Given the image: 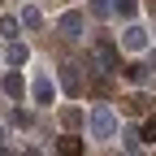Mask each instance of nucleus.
Masks as SVG:
<instances>
[{
    "instance_id": "1",
    "label": "nucleus",
    "mask_w": 156,
    "mask_h": 156,
    "mask_svg": "<svg viewBox=\"0 0 156 156\" xmlns=\"http://www.w3.org/2000/svg\"><path fill=\"white\" fill-rule=\"evenodd\" d=\"M87 126H91V139H113L117 134V117H113L108 104H95L91 117H87Z\"/></svg>"
},
{
    "instance_id": "2",
    "label": "nucleus",
    "mask_w": 156,
    "mask_h": 156,
    "mask_svg": "<svg viewBox=\"0 0 156 156\" xmlns=\"http://www.w3.org/2000/svg\"><path fill=\"white\" fill-rule=\"evenodd\" d=\"M95 61H100V69H122V61H117V44L113 39H95Z\"/></svg>"
},
{
    "instance_id": "3",
    "label": "nucleus",
    "mask_w": 156,
    "mask_h": 156,
    "mask_svg": "<svg viewBox=\"0 0 156 156\" xmlns=\"http://www.w3.org/2000/svg\"><path fill=\"white\" fill-rule=\"evenodd\" d=\"M56 30H61V39H78V35H83V13H78V9L61 13V22H56Z\"/></svg>"
},
{
    "instance_id": "4",
    "label": "nucleus",
    "mask_w": 156,
    "mask_h": 156,
    "mask_svg": "<svg viewBox=\"0 0 156 156\" xmlns=\"http://www.w3.org/2000/svg\"><path fill=\"white\" fill-rule=\"evenodd\" d=\"M122 48H126V52H143V48H147V30H143V26H126V30H122Z\"/></svg>"
},
{
    "instance_id": "5",
    "label": "nucleus",
    "mask_w": 156,
    "mask_h": 156,
    "mask_svg": "<svg viewBox=\"0 0 156 156\" xmlns=\"http://www.w3.org/2000/svg\"><path fill=\"white\" fill-rule=\"evenodd\" d=\"M56 100V83H52V74H39L35 78V104H52Z\"/></svg>"
},
{
    "instance_id": "6",
    "label": "nucleus",
    "mask_w": 156,
    "mask_h": 156,
    "mask_svg": "<svg viewBox=\"0 0 156 156\" xmlns=\"http://www.w3.org/2000/svg\"><path fill=\"white\" fill-rule=\"evenodd\" d=\"M0 91L9 95V100H22V95H26V83H22V74H5V78H0Z\"/></svg>"
},
{
    "instance_id": "7",
    "label": "nucleus",
    "mask_w": 156,
    "mask_h": 156,
    "mask_svg": "<svg viewBox=\"0 0 156 156\" xmlns=\"http://www.w3.org/2000/svg\"><path fill=\"white\" fill-rule=\"evenodd\" d=\"M5 61H9L13 69H17V65H26V61H30V48H26V44H17V39H13V44H9V52H5Z\"/></svg>"
},
{
    "instance_id": "8",
    "label": "nucleus",
    "mask_w": 156,
    "mask_h": 156,
    "mask_svg": "<svg viewBox=\"0 0 156 156\" xmlns=\"http://www.w3.org/2000/svg\"><path fill=\"white\" fill-rule=\"evenodd\" d=\"M147 104H152L147 95H126V100H122V108H126L130 117H143V113H147Z\"/></svg>"
},
{
    "instance_id": "9",
    "label": "nucleus",
    "mask_w": 156,
    "mask_h": 156,
    "mask_svg": "<svg viewBox=\"0 0 156 156\" xmlns=\"http://www.w3.org/2000/svg\"><path fill=\"white\" fill-rule=\"evenodd\" d=\"M61 83H65V91H69V95H78V91H83V78H78V65H65V69H61Z\"/></svg>"
},
{
    "instance_id": "10",
    "label": "nucleus",
    "mask_w": 156,
    "mask_h": 156,
    "mask_svg": "<svg viewBox=\"0 0 156 156\" xmlns=\"http://www.w3.org/2000/svg\"><path fill=\"white\" fill-rule=\"evenodd\" d=\"M17 22H22L26 30H39V26H44V13H39V9H30V5H26V9H22V17H17Z\"/></svg>"
},
{
    "instance_id": "11",
    "label": "nucleus",
    "mask_w": 156,
    "mask_h": 156,
    "mask_svg": "<svg viewBox=\"0 0 156 156\" xmlns=\"http://www.w3.org/2000/svg\"><path fill=\"white\" fill-rule=\"evenodd\" d=\"M56 152H65V156H78V152H83V139H78V134H65V139L56 143Z\"/></svg>"
},
{
    "instance_id": "12",
    "label": "nucleus",
    "mask_w": 156,
    "mask_h": 156,
    "mask_svg": "<svg viewBox=\"0 0 156 156\" xmlns=\"http://www.w3.org/2000/svg\"><path fill=\"white\" fill-rule=\"evenodd\" d=\"M113 13H122V17H134V9H139V0H108Z\"/></svg>"
},
{
    "instance_id": "13",
    "label": "nucleus",
    "mask_w": 156,
    "mask_h": 156,
    "mask_svg": "<svg viewBox=\"0 0 156 156\" xmlns=\"http://www.w3.org/2000/svg\"><path fill=\"white\" fill-rule=\"evenodd\" d=\"M122 147H126V152H139V147H143V134H134V130H122Z\"/></svg>"
},
{
    "instance_id": "14",
    "label": "nucleus",
    "mask_w": 156,
    "mask_h": 156,
    "mask_svg": "<svg viewBox=\"0 0 156 156\" xmlns=\"http://www.w3.org/2000/svg\"><path fill=\"white\" fill-rule=\"evenodd\" d=\"M122 74L130 83H147V65H122Z\"/></svg>"
},
{
    "instance_id": "15",
    "label": "nucleus",
    "mask_w": 156,
    "mask_h": 156,
    "mask_svg": "<svg viewBox=\"0 0 156 156\" xmlns=\"http://www.w3.org/2000/svg\"><path fill=\"white\" fill-rule=\"evenodd\" d=\"M61 126H65V130L83 126V113H78V108H61Z\"/></svg>"
},
{
    "instance_id": "16",
    "label": "nucleus",
    "mask_w": 156,
    "mask_h": 156,
    "mask_svg": "<svg viewBox=\"0 0 156 156\" xmlns=\"http://www.w3.org/2000/svg\"><path fill=\"white\" fill-rule=\"evenodd\" d=\"M0 35H5V39H17V17H0Z\"/></svg>"
},
{
    "instance_id": "17",
    "label": "nucleus",
    "mask_w": 156,
    "mask_h": 156,
    "mask_svg": "<svg viewBox=\"0 0 156 156\" xmlns=\"http://www.w3.org/2000/svg\"><path fill=\"white\" fill-rule=\"evenodd\" d=\"M87 9H91L95 17H108V13H113V5H108V0H91V5H87Z\"/></svg>"
},
{
    "instance_id": "18",
    "label": "nucleus",
    "mask_w": 156,
    "mask_h": 156,
    "mask_svg": "<svg viewBox=\"0 0 156 156\" xmlns=\"http://www.w3.org/2000/svg\"><path fill=\"white\" fill-rule=\"evenodd\" d=\"M143 143H156V113L143 122Z\"/></svg>"
},
{
    "instance_id": "19",
    "label": "nucleus",
    "mask_w": 156,
    "mask_h": 156,
    "mask_svg": "<svg viewBox=\"0 0 156 156\" xmlns=\"http://www.w3.org/2000/svg\"><path fill=\"white\" fill-rule=\"evenodd\" d=\"M91 91H95V95H108V91H113V83H108V78H95Z\"/></svg>"
},
{
    "instance_id": "20",
    "label": "nucleus",
    "mask_w": 156,
    "mask_h": 156,
    "mask_svg": "<svg viewBox=\"0 0 156 156\" xmlns=\"http://www.w3.org/2000/svg\"><path fill=\"white\" fill-rule=\"evenodd\" d=\"M0 152H5V126H0Z\"/></svg>"
}]
</instances>
